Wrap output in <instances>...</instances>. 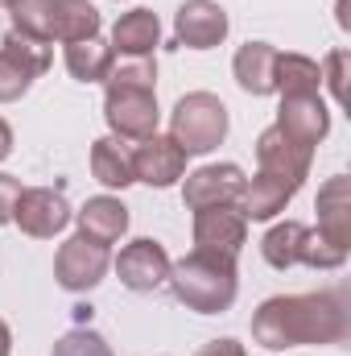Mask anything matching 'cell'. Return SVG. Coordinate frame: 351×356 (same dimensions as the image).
<instances>
[{
	"label": "cell",
	"mask_w": 351,
	"mask_h": 356,
	"mask_svg": "<svg viewBox=\"0 0 351 356\" xmlns=\"http://www.w3.org/2000/svg\"><path fill=\"white\" fill-rule=\"evenodd\" d=\"M351 332L348 298L339 290L318 294H277L264 298L252 315V340L268 353L302 344H343Z\"/></svg>",
	"instance_id": "6da1fadb"
},
{
	"label": "cell",
	"mask_w": 351,
	"mask_h": 356,
	"mask_svg": "<svg viewBox=\"0 0 351 356\" xmlns=\"http://www.w3.org/2000/svg\"><path fill=\"white\" fill-rule=\"evenodd\" d=\"M170 290L186 311H198V315H219L236 302V257H215V253H190L170 266Z\"/></svg>",
	"instance_id": "7a4b0ae2"
},
{
	"label": "cell",
	"mask_w": 351,
	"mask_h": 356,
	"mask_svg": "<svg viewBox=\"0 0 351 356\" xmlns=\"http://www.w3.org/2000/svg\"><path fill=\"white\" fill-rule=\"evenodd\" d=\"M170 137L182 145V154H211L228 137V108L211 91H190L182 95L170 112Z\"/></svg>",
	"instance_id": "3957f363"
},
{
	"label": "cell",
	"mask_w": 351,
	"mask_h": 356,
	"mask_svg": "<svg viewBox=\"0 0 351 356\" xmlns=\"http://www.w3.org/2000/svg\"><path fill=\"white\" fill-rule=\"evenodd\" d=\"M157 88L149 83H108L103 91V120L112 137L145 141L157 133Z\"/></svg>",
	"instance_id": "277c9868"
},
{
	"label": "cell",
	"mask_w": 351,
	"mask_h": 356,
	"mask_svg": "<svg viewBox=\"0 0 351 356\" xmlns=\"http://www.w3.org/2000/svg\"><path fill=\"white\" fill-rule=\"evenodd\" d=\"M71 216H75V211H71L67 195L54 191V186H29V191L17 195V207H12V224H17L25 236H33V241L58 236V232L71 224Z\"/></svg>",
	"instance_id": "5b68a950"
},
{
	"label": "cell",
	"mask_w": 351,
	"mask_h": 356,
	"mask_svg": "<svg viewBox=\"0 0 351 356\" xmlns=\"http://www.w3.org/2000/svg\"><path fill=\"white\" fill-rule=\"evenodd\" d=\"M244 245H248V220H244L240 203H223V207L194 211V249L198 253L240 257Z\"/></svg>",
	"instance_id": "8992f818"
},
{
	"label": "cell",
	"mask_w": 351,
	"mask_h": 356,
	"mask_svg": "<svg viewBox=\"0 0 351 356\" xmlns=\"http://www.w3.org/2000/svg\"><path fill=\"white\" fill-rule=\"evenodd\" d=\"M112 266V253L108 245H95L87 236H71L58 245V257H54V277L62 290L71 294H83V290H95L103 282V273Z\"/></svg>",
	"instance_id": "52a82bcc"
},
{
	"label": "cell",
	"mask_w": 351,
	"mask_h": 356,
	"mask_svg": "<svg viewBox=\"0 0 351 356\" xmlns=\"http://www.w3.org/2000/svg\"><path fill=\"white\" fill-rule=\"evenodd\" d=\"M244 170L236 162H211V166H198L194 175H186L182 186V203L190 211H203V207H223V203H240L244 195Z\"/></svg>",
	"instance_id": "ba28073f"
},
{
	"label": "cell",
	"mask_w": 351,
	"mask_h": 356,
	"mask_svg": "<svg viewBox=\"0 0 351 356\" xmlns=\"http://www.w3.org/2000/svg\"><path fill=\"white\" fill-rule=\"evenodd\" d=\"M277 129L314 154V145L331 133V112L318 95H281V108H277Z\"/></svg>",
	"instance_id": "9c48e42d"
},
{
	"label": "cell",
	"mask_w": 351,
	"mask_h": 356,
	"mask_svg": "<svg viewBox=\"0 0 351 356\" xmlns=\"http://www.w3.org/2000/svg\"><path fill=\"white\" fill-rule=\"evenodd\" d=\"M170 266H174V261H170L166 245H157V241H149V236H141V241L124 245V249H120V257H116V273H120V282H124L128 290H137V294L166 286Z\"/></svg>",
	"instance_id": "30bf717a"
},
{
	"label": "cell",
	"mask_w": 351,
	"mask_h": 356,
	"mask_svg": "<svg viewBox=\"0 0 351 356\" xmlns=\"http://www.w3.org/2000/svg\"><path fill=\"white\" fill-rule=\"evenodd\" d=\"M228 13L215 0H186L174 13V42L186 50H211L228 38Z\"/></svg>",
	"instance_id": "8fae6325"
},
{
	"label": "cell",
	"mask_w": 351,
	"mask_h": 356,
	"mask_svg": "<svg viewBox=\"0 0 351 356\" xmlns=\"http://www.w3.org/2000/svg\"><path fill=\"white\" fill-rule=\"evenodd\" d=\"M132 175H137V182L157 186V191L174 186L178 178L186 175V154H182V145H178L174 137L153 133V137H145V141L132 145Z\"/></svg>",
	"instance_id": "7c38bea8"
},
{
	"label": "cell",
	"mask_w": 351,
	"mask_h": 356,
	"mask_svg": "<svg viewBox=\"0 0 351 356\" xmlns=\"http://www.w3.org/2000/svg\"><path fill=\"white\" fill-rule=\"evenodd\" d=\"M257 162H261V170H268V175L306 182L314 154H310V149H302V145H293L277 124H268L261 137H257Z\"/></svg>",
	"instance_id": "4fadbf2b"
},
{
	"label": "cell",
	"mask_w": 351,
	"mask_h": 356,
	"mask_svg": "<svg viewBox=\"0 0 351 356\" xmlns=\"http://www.w3.org/2000/svg\"><path fill=\"white\" fill-rule=\"evenodd\" d=\"M302 191V182L281 175H268V170H257L252 182H244V195H240V211L244 220H273L277 211H285V203Z\"/></svg>",
	"instance_id": "5bb4252c"
},
{
	"label": "cell",
	"mask_w": 351,
	"mask_h": 356,
	"mask_svg": "<svg viewBox=\"0 0 351 356\" xmlns=\"http://www.w3.org/2000/svg\"><path fill=\"white\" fill-rule=\"evenodd\" d=\"M162 46V21L153 8H132L112 25V50L128 54V58H153V50Z\"/></svg>",
	"instance_id": "9a60e30c"
},
{
	"label": "cell",
	"mask_w": 351,
	"mask_h": 356,
	"mask_svg": "<svg viewBox=\"0 0 351 356\" xmlns=\"http://www.w3.org/2000/svg\"><path fill=\"white\" fill-rule=\"evenodd\" d=\"M79 220V236H87L95 245H116L128 232V207L112 195H95L83 203V211H75Z\"/></svg>",
	"instance_id": "2e32d148"
},
{
	"label": "cell",
	"mask_w": 351,
	"mask_h": 356,
	"mask_svg": "<svg viewBox=\"0 0 351 356\" xmlns=\"http://www.w3.org/2000/svg\"><path fill=\"white\" fill-rule=\"evenodd\" d=\"M318 232L335 245H351V182L343 175L327 178L318 191Z\"/></svg>",
	"instance_id": "e0dca14e"
},
{
	"label": "cell",
	"mask_w": 351,
	"mask_h": 356,
	"mask_svg": "<svg viewBox=\"0 0 351 356\" xmlns=\"http://www.w3.org/2000/svg\"><path fill=\"white\" fill-rule=\"evenodd\" d=\"M232 71H236V83L248 95H273L277 83H273V71H277V46L268 42H248L236 50L232 58Z\"/></svg>",
	"instance_id": "ac0fdd59"
},
{
	"label": "cell",
	"mask_w": 351,
	"mask_h": 356,
	"mask_svg": "<svg viewBox=\"0 0 351 356\" xmlns=\"http://www.w3.org/2000/svg\"><path fill=\"white\" fill-rule=\"evenodd\" d=\"M91 175H95V182H103L112 191H124L128 182H137V175H132V141L99 137L91 145Z\"/></svg>",
	"instance_id": "d6986e66"
},
{
	"label": "cell",
	"mask_w": 351,
	"mask_h": 356,
	"mask_svg": "<svg viewBox=\"0 0 351 356\" xmlns=\"http://www.w3.org/2000/svg\"><path fill=\"white\" fill-rule=\"evenodd\" d=\"M112 58H116V50H112L99 33L67 46V71H71L79 83H103V75H108Z\"/></svg>",
	"instance_id": "ffe728a7"
},
{
	"label": "cell",
	"mask_w": 351,
	"mask_h": 356,
	"mask_svg": "<svg viewBox=\"0 0 351 356\" xmlns=\"http://www.w3.org/2000/svg\"><path fill=\"white\" fill-rule=\"evenodd\" d=\"M99 33V8L91 0H54V38L62 46Z\"/></svg>",
	"instance_id": "44dd1931"
},
{
	"label": "cell",
	"mask_w": 351,
	"mask_h": 356,
	"mask_svg": "<svg viewBox=\"0 0 351 356\" xmlns=\"http://www.w3.org/2000/svg\"><path fill=\"white\" fill-rule=\"evenodd\" d=\"M273 83L281 95H318L323 88V67L306 54H277Z\"/></svg>",
	"instance_id": "7402d4cb"
},
{
	"label": "cell",
	"mask_w": 351,
	"mask_h": 356,
	"mask_svg": "<svg viewBox=\"0 0 351 356\" xmlns=\"http://www.w3.org/2000/svg\"><path fill=\"white\" fill-rule=\"evenodd\" d=\"M302 241H306V224H298V220L273 224V228L264 232V241H261L264 261H268L273 269H293L298 257H302Z\"/></svg>",
	"instance_id": "603a6c76"
},
{
	"label": "cell",
	"mask_w": 351,
	"mask_h": 356,
	"mask_svg": "<svg viewBox=\"0 0 351 356\" xmlns=\"http://www.w3.org/2000/svg\"><path fill=\"white\" fill-rule=\"evenodd\" d=\"M0 46H4V54H8V58H17V63H21L33 79L50 71V58H54V54H50V42L29 38V33H21V29H8Z\"/></svg>",
	"instance_id": "cb8c5ba5"
},
{
	"label": "cell",
	"mask_w": 351,
	"mask_h": 356,
	"mask_svg": "<svg viewBox=\"0 0 351 356\" xmlns=\"http://www.w3.org/2000/svg\"><path fill=\"white\" fill-rule=\"evenodd\" d=\"M12 29L54 42V0H17L12 4Z\"/></svg>",
	"instance_id": "d4e9b609"
},
{
	"label": "cell",
	"mask_w": 351,
	"mask_h": 356,
	"mask_svg": "<svg viewBox=\"0 0 351 356\" xmlns=\"http://www.w3.org/2000/svg\"><path fill=\"white\" fill-rule=\"evenodd\" d=\"M343 261H348V249H343V245L327 241L318 228H306V241H302V257H298V266H310V269H339Z\"/></svg>",
	"instance_id": "484cf974"
},
{
	"label": "cell",
	"mask_w": 351,
	"mask_h": 356,
	"mask_svg": "<svg viewBox=\"0 0 351 356\" xmlns=\"http://www.w3.org/2000/svg\"><path fill=\"white\" fill-rule=\"evenodd\" d=\"M103 83H149L157 88V63L153 58H128V54H116Z\"/></svg>",
	"instance_id": "4316f807"
},
{
	"label": "cell",
	"mask_w": 351,
	"mask_h": 356,
	"mask_svg": "<svg viewBox=\"0 0 351 356\" xmlns=\"http://www.w3.org/2000/svg\"><path fill=\"white\" fill-rule=\"evenodd\" d=\"M50 356H112V348H108V340H103L99 332H91V327H71V332L54 344Z\"/></svg>",
	"instance_id": "83f0119b"
},
{
	"label": "cell",
	"mask_w": 351,
	"mask_h": 356,
	"mask_svg": "<svg viewBox=\"0 0 351 356\" xmlns=\"http://www.w3.org/2000/svg\"><path fill=\"white\" fill-rule=\"evenodd\" d=\"M33 88V75L17 63V58H8L4 50H0V104H12V99H21L25 91Z\"/></svg>",
	"instance_id": "f1b7e54d"
},
{
	"label": "cell",
	"mask_w": 351,
	"mask_h": 356,
	"mask_svg": "<svg viewBox=\"0 0 351 356\" xmlns=\"http://www.w3.org/2000/svg\"><path fill=\"white\" fill-rule=\"evenodd\" d=\"M343 79H348V50H331V54H327V67H323V83L331 88V95H335L339 104L348 99Z\"/></svg>",
	"instance_id": "f546056e"
},
{
	"label": "cell",
	"mask_w": 351,
	"mask_h": 356,
	"mask_svg": "<svg viewBox=\"0 0 351 356\" xmlns=\"http://www.w3.org/2000/svg\"><path fill=\"white\" fill-rule=\"evenodd\" d=\"M25 186H21V178L12 175H0V228L4 224H12V207H17V195H21Z\"/></svg>",
	"instance_id": "4dcf8cb0"
},
{
	"label": "cell",
	"mask_w": 351,
	"mask_h": 356,
	"mask_svg": "<svg viewBox=\"0 0 351 356\" xmlns=\"http://www.w3.org/2000/svg\"><path fill=\"white\" fill-rule=\"evenodd\" d=\"M198 356H248L244 353V344L240 340H232V336H223V340H211V344H203Z\"/></svg>",
	"instance_id": "1f68e13d"
},
{
	"label": "cell",
	"mask_w": 351,
	"mask_h": 356,
	"mask_svg": "<svg viewBox=\"0 0 351 356\" xmlns=\"http://www.w3.org/2000/svg\"><path fill=\"white\" fill-rule=\"evenodd\" d=\"M8 154H12V129H8V124L0 120V162H4Z\"/></svg>",
	"instance_id": "d6a6232c"
},
{
	"label": "cell",
	"mask_w": 351,
	"mask_h": 356,
	"mask_svg": "<svg viewBox=\"0 0 351 356\" xmlns=\"http://www.w3.org/2000/svg\"><path fill=\"white\" fill-rule=\"evenodd\" d=\"M12 353V332H8V323L0 319V356H8Z\"/></svg>",
	"instance_id": "836d02e7"
},
{
	"label": "cell",
	"mask_w": 351,
	"mask_h": 356,
	"mask_svg": "<svg viewBox=\"0 0 351 356\" xmlns=\"http://www.w3.org/2000/svg\"><path fill=\"white\" fill-rule=\"evenodd\" d=\"M0 4H4V8H12V4H17V0H0Z\"/></svg>",
	"instance_id": "e575fe53"
}]
</instances>
